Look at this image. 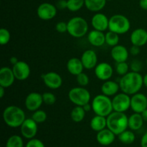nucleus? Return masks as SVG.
I'll return each instance as SVG.
<instances>
[{
    "instance_id": "1",
    "label": "nucleus",
    "mask_w": 147,
    "mask_h": 147,
    "mask_svg": "<svg viewBox=\"0 0 147 147\" xmlns=\"http://www.w3.org/2000/svg\"><path fill=\"white\" fill-rule=\"evenodd\" d=\"M144 85V77L139 73L129 72L123 76L119 81L120 89L122 92L133 96L139 93Z\"/></svg>"
},
{
    "instance_id": "2",
    "label": "nucleus",
    "mask_w": 147,
    "mask_h": 147,
    "mask_svg": "<svg viewBox=\"0 0 147 147\" xmlns=\"http://www.w3.org/2000/svg\"><path fill=\"white\" fill-rule=\"evenodd\" d=\"M3 120L11 128L20 127L25 121L24 111L17 106H9L3 111Z\"/></svg>"
},
{
    "instance_id": "3",
    "label": "nucleus",
    "mask_w": 147,
    "mask_h": 147,
    "mask_svg": "<svg viewBox=\"0 0 147 147\" xmlns=\"http://www.w3.org/2000/svg\"><path fill=\"white\" fill-rule=\"evenodd\" d=\"M106 118L107 128L116 135H119L129 127V118L123 112L113 111Z\"/></svg>"
},
{
    "instance_id": "4",
    "label": "nucleus",
    "mask_w": 147,
    "mask_h": 147,
    "mask_svg": "<svg viewBox=\"0 0 147 147\" xmlns=\"http://www.w3.org/2000/svg\"><path fill=\"white\" fill-rule=\"evenodd\" d=\"M91 105L92 110L96 115L107 117L113 111L112 100L109 96H106L103 93L95 96L92 100Z\"/></svg>"
},
{
    "instance_id": "5",
    "label": "nucleus",
    "mask_w": 147,
    "mask_h": 147,
    "mask_svg": "<svg viewBox=\"0 0 147 147\" xmlns=\"http://www.w3.org/2000/svg\"><path fill=\"white\" fill-rule=\"evenodd\" d=\"M88 31V24L84 18L75 17L67 22V32L76 38H80L86 35Z\"/></svg>"
},
{
    "instance_id": "6",
    "label": "nucleus",
    "mask_w": 147,
    "mask_h": 147,
    "mask_svg": "<svg viewBox=\"0 0 147 147\" xmlns=\"http://www.w3.org/2000/svg\"><path fill=\"white\" fill-rule=\"evenodd\" d=\"M131 27L129 19L123 14H114L109 19V30L119 34L127 32Z\"/></svg>"
},
{
    "instance_id": "7",
    "label": "nucleus",
    "mask_w": 147,
    "mask_h": 147,
    "mask_svg": "<svg viewBox=\"0 0 147 147\" xmlns=\"http://www.w3.org/2000/svg\"><path fill=\"white\" fill-rule=\"evenodd\" d=\"M69 100L76 106H83L90 100V93L85 87L79 86L70 89L68 93Z\"/></svg>"
},
{
    "instance_id": "8",
    "label": "nucleus",
    "mask_w": 147,
    "mask_h": 147,
    "mask_svg": "<svg viewBox=\"0 0 147 147\" xmlns=\"http://www.w3.org/2000/svg\"><path fill=\"white\" fill-rule=\"evenodd\" d=\"M112 105L114 111L125 113L131 108L130 96L123 92L116 94L112 99Z\"/></svg>"
},
{
    "instance_id": "9",
    "label": "nucleus",
    "mask_w": 147,
    "mask_h": 147,
    "mask_svg": "<svg viewBox=\"0 0 147 147\" xmlns=\"http://www.w3.org/2000/svg\"><path fill=\"white\" fill-rule=\"evenodd\" d=\"M57 9L56 6L50 3H42L37 9V16L42 20H50L54 18L57 14Z\"/></svg>"
},
{
    "instance_id": "10",
    "label": "nucleus",
    "mask_w": 147,
    "mask_h": 147,
    "mask_svg": "<svg viewBox=\"0 0 147 147\" xmlns=\"http://www.w3.org/2000/svg\"><path fill=\"white\" fill-rule=\"evenodd\" d=\"M37 123L32 119H26L20 126V131L23 137L27 139L34 138L37 133Z\"/></svg>"
},
{
    "instance_id": "11",
    "label": "nucleus",
    "mask_w": 147,
    "mask_h": 147,
    "mask_svg": "<svg viewBox=\"0 0 147 147\" xmlns=\"http://www.w3.org/2000/svg\"><path fill=\"white\" fill-rule=\"evenodd\" d=\"M43 83L50 89H57L63 85L62 77L55 72H48L42 75Z\"/></svg>"
},
{
    "instance_id": "12",
    "label": "nucleus",
    "mask_w": 147,
    "mask_h": 147,
    "mask_svg": "<svg viewBox=\"0 0 147 147\" xmlns=\"http://www.w3.org/2000/svg\"><path fill=\"white\" fill-rule=\"evenodd\" d=\"M131 109L134 113H141L147 109V97L144 94L137 93L131 97Z\"/></svg>"
},
{
    "instance_id": "13",
    "label": "nucleus",
    "mask_w": 147,
    "mask_h": 147,
    "mask_svg": "<svg viewBox=\"0 0 147 147\" xmlns=\"http://www.w3.org/2000/svg\"><path fill=\"white\" fill-rule=\"evenodd\" d=\"M42 103V95L37 92H32L29 93L26 97L25 102H24L26 109L33 112L40 109Z\"/></svg>"
},
{
    "instance_id": "14",
    "label": "nucleus",
    "mask_w": 147,
    "mask_h": 147,
    "mask_svg": "<svg viewBox=\"0 0 147 147\" xmlns=\"http://www.w3.org/2000/svg\"><path fill=\"white\" fill-rule=\"evenodd\" d=\"M94 69L95 75L100 80L106 81L109 80L113 76V69L112 66L108 63L103 62L98 63Z\"/></svg>"
},
{
    "instance_id": "15",
    "label": "nucleus",
    "mask_w": 147,
    "mask_h": 147,
    "mask_svg": "<svg viewBox=\"0 0 147 147\" xmlns=\"http://www.w3.org/2000/svg\"><path fill=\"white\" fill-rule=\"evenodd\" d=\"M12 68L14 76L18 80H25L30 75V65L24 61H20L13 65Z\"/></svg>"
},
{
    "instance_id": "16",
    "label": "nucleus",
    "mask_w": 147,
    "mask_h": 147,
    "mask_svg": "<svg viewBox=\"0 0 147 147\" xmlns=\"http://www.w3.org/2000/svg\"><path fill=\"white\" fill-rule=\"evenodd\" d=\"M12 68L9 67H2L0 70V86L7 88L11 86L15 80Z\"/></svg>"
},
{
    "instance_id": "17",
    "label": "nucleus",
    "mask_w": 147,
    "mask_h": 147,
    "mask_svg": "<svg viewBox=\"0 0 147 147\" xmlns=\"http://www.w3.org/2000/svg\"><path fill=\"white\" fill-rule=\"evenodd\" d=\"M91 24L94 30L104 32L109 29V19L103 13H96L92 17Z\"/></svg>"
},
{
    "instance_id": "18",
    "label": "nucleus",
    "mask_w": 147,
    "mask_h": 147,
    "mask_svg": "<svg viewBox=\"0 0 147 147\" xmlns=\"http://www.w3.org/2000/svg\"><path fill=\"white\" fill-rule=\"evenodd\" d=\"M82 63H83L84 68L87 70H91L95 68L98 65V56L95 51L92 50H86L82 54L81 56Z\"/></svg>"
},
{
    "instance_id": "19",
    "label": "nucleus",
    "mask_w": 147,
    "mask_h": 147,
    "mask_svg": "<svg viewBox=\"0 0 147 147\" xmlns=\"http://www.w3.org/2000/svg\"><path fill=\"white\" fill-rule=\"evenodd\" d=\"M111 55L114 61L116 63L126 62L129 58V50H127L125 46L121 45H117L112 47L111 51Z\"/></svg>"
},
{
    "instance_id": "20",
    "label": "nucleus",
    "mask_w": 147,
    "mask_h": 147,
    "mask_svg": "<svg viewBox=\"0 0 147 147\" xmlns=\"http://www.w3.org/2000/svg\"><path fill=\"white\" fill-rule=\"evenodd\" d=\"M130 40L134 45L139 47L145 45L147 43V31L143 28L136 29L132 32Z\"/></svg>"
},
{
    "instance_id": "21",
    "label": "nucleus",
    "mask_w": 147,
    "mask_h": 147,
    "mask_svg": "<svg viewBox=\"0 0 147 147\" xmlns=\"http://www.w3.org/2000/svg\"><path fill=\"white\" fill-rule=\"evenodd\" d=\"M115 134L109 129H104L98 132L96 139L97 142L103 146H109L115 141Z\"/></svg>"
},
{
    "instance_id": "22",
    "label": "nucleus",
    "mask_w": 147,
    "mask_h": 147,
    "mask_svg": "<svg viewBox=\"0 0 147 147\" xmlns=\"http://www.w3.org/2000/svg\"><path fill=\"white\" fill-rule=\"evenodd\" d=\"M88 40L95 47H100L106 43V34L103 32L93 30L88 34Z\"/></svg>"
},
{
    "instance_id": "23",
    "label": "nucleus",
    "mask_w": 147,
    "mask_h": 147,
    "mask_svg": "<svg viewBox=\"0 0 147 147\" xmlns=\"http://www.w3.org/2000/svg\"><path fill=\"white\" fill-rule=\"evenodd\" d=\"M67 70L69 73L73 76H78L80 73H83V70L84 69L83 63L81 60L78 57H72L67 61Z\"/></svg>"
},
{
    "instance_id": "24",
    "label": "nucleus",
    "mask_w": 147,
    "mask_h": 147,
    "mask_svg": "<svg viewBox=\"0 0 147 147\" xmlns=\"http://www.w3.org/2000/svg\"><path fill=\"white\" fill-rule=\"evenodd\" d=\"M119 89H120L119 83L110 80H106L101 86L102 93L107 96H116Z\"/></svg>"
},
{
    "instance_id": "25",
    "label": "nucleus",
    "mask_w": 147,
    "mask_h": 147,
    "mask_svg": "<svg viewBox=\"0 0 147 147\" xmlns=\"http://www.w3.org/2000/svg\"><path fill=\"white\" fill-rule=\"evenodd\" d=\"M90 126L95 131H100L107 127V118L106 116L96 115L90 121Z\"/></svg>"
},
{
    "instance_id": "26",
    "label": "nucleus",
    "mask_w": 147,
    "mask_h": 147,
    "mask_svg": "<svg viewBox=\"0 0 147 147\" xmlns=\"http://www.w3.org/2000/svg\"><path fill=\"white\" fill-rule=\"evenodd\" d=\"M144 119L142 114L134 113L129 118V128L132 131H138L144 124Z\"/></svg>"
},
{
    "instance_id": "27",
    "label": "nucleus",
    "mask_w": 147,
    "mask_h": 147,
    "mask_svg": "<svg viewBox=\"0 0 147 147\" xmlns=\"http://www.w3.org/2000/svg\"><path fill=\"white\" fill-rule=\"evenodd\" d=\"M106 1V0H85V6L89 11L97 12L104 8Z\"/></svg>"
},
{
    "instance_id": "28",
    "label": "nucleus",
    "mask_w": 147,
    "mask_h": 147,
    "mask_svg": "<svg viewBox=\"0 0 147 147\" xmlns=\"http://www.w3.org/2000/svg\"><path fill=\"white\" fill-rule=\"evenodd\" d=\"M86 111L84 110L83 106H76L71 111L70 117L73 121L76 123H79L84 119L85 116H86Z\"/></svg>"
},
{
    "instance_id": "29",
    "label": "nucleus",
    "mask_w": 147,
    "mask_h": 147,
    "mask_svg": "<svg viewBox=\"0 0 147 147\" xmlns=\"http://www.w3.org/2000/svg\"><path fill=\"white\" fill-rule=\"evenodd\" d=\"M118 136H119V141L124 144H131L134 142L136 139L135 134L131 131L126 130Z\"/></svg>"
},
{
    "instance_id": "30",
    "label": "nucleus",
    "mask_w": 147,
    "mask_h": 147,
    "mask_svg": "<svg viewBox=\"0 0 147 147\" xmlns=\"http://www.w3.org/2000/svg\"><path fill=\"white\" fill-rule=\"evenodd\" d=\"M6 147H24L22 138L19 135H12L7 139Z\"/></svg>"
},
{
    "instance_id": "31",
    "label": "nucleus",
    "mask_w": 147,
    "mask_h": 147,
    "mask_svg": "<svg viewBox=\"0 0 147 147\" xmlns=\"http://www.w3.org/2000/svg\"><path fill=\"white\" fill-rule=\"evenodd\" d=\"M106 43L111 47H114L119 43V34L109 30L106 34Z\"/></svg>"
},
{
    "instance_id": "32",
    "label": "nucleus",
    "mask_w": 147,
    "mask_h": 147,
    "mask_svg": "<svg viewBox=\"0 0 147 147\" xmlns=\"http://www.w3.org/2000/svg\"><path fill=\"white\" fill-rule=\"evenodd\" d=\"M85 5V0H67V9L77 11Z\"/></svg>"
},
{
    "instance_id": "33",
    "label": "nucleus",
    "mask_w": 147,
    "mask_h": 147,
    "mask_svg": "<svg viewBox=\"0 0 147 147\" xmlns=\"http://www.w3.org/2000/svg\"><path fill=\"white\" fill-rule=\"evenodd\" d=\"M32 119L37 123H43L47 119V113L45 111L38 109V110L34 111L33 114L32 115Z\"/></svg>"
},
{
    "instance_id": "34",
    "label": "nucleus",
    "mask_w": 147,
    "mask_h": 147,
    "mask_svg": "<svg viewBox=\"0 0 147 147\" xmlns=\"http://www.w3.org/2000/svg\"><path fill=\"white\" fill-rule=\"evenodd\" d=\"M11 39V34L9 31L5 28H1L0 30V44L1 45H5Z\"/></svg>"
},
{
    "instance_id": "35",
    "label": "nucleus",
    "mask_w": 147,
    "mask_h": 147,
    "mask_svg": "<svg viewBox=\"0 0 147 147\" xmlns=\"http://www.w3.org/2000/svg\"><path fill=\"white\" fill-rule=\"evenodd\" d=\"M129 66L126 62H121V63H116V71L120 76H123L129 73Z\"/></svg>"
},
{
    "instance_id": "36",
    "label": "nucleus",
    "mask_w": 147,
    "mask_h": 147,
    "mask_svg": "<svg viewBox=\"0 0 147 147\" xmlns=\"http://www.w3.org/2000/svg\"><path fill=\"white\" fill-rule=\"evenodd\" d=\"M43 103L47 105H53L56 102V97L53 93L50 92H46L42 94Z\"/></svg>"
},
{
    "instance_id": "37",
    "label": "nucleus",
    "mask_w": 147,
    "mask_h": 147,
    "mask_svg": "<svg viewBox=\"0 0 147 147\" xmlns=\"http://www.w3.org/2000/svg\"><path fill=\"white\" fill-rule=\"evenodd\" d=\"M76 80H77L79 86H82V87H86L89 83L88 76L84 73H81L76 76Z\"/></svg>"
},
{
    "instance_id": "38",
    "label": "nucleus",
    "mask_w": 147,
    "mask_h": 147,
    "mask_svg": "<svg viewBox=\"0 0 147 147\" xmlns=\"http://www.w3.org/2000/svg\"><path fill=\"white\" fill-rule=\"evenodd\" d=\"M130 69L131 71L139 73L142 69V63L139 60H134L130 65Z\"/></svg>"
},
{
    "instance_id": "39",
    "label": "nucleus",
    "mask_w": 147,
    "mask_h": 147,
    "mask_svg": "<svg viewBox=\"0 0 147 147\" xmlns=\"http://www.w3.org/2000/svg\"><path fill=\"white\" fill-rule=\"evenodd\" d=\"M25 147H45V144H43V142L42 141H40V139H30L28 142L26 144Z\"/></svg>"
},
{
    "instance_id": "40",
    "label": "nucleus",
    "mask_w": 147,
    "mask_h": 147,
    "mask_svg": "<svg viewBox=\"0 0 147 147\" xmlns=\"http://www.w3.org/2000/svg\"><path fill=\"white\" fill-rule=\"evenodd\" d=\"M55 30L60 33H65L67 32V22H60L55 25Z\"/></svg>"
},
{
    "instance_id": "41",
    "label": "nucleus",
    "mask_w": 147,
    "mask_h": 147,
    "mask_svg": "<svg viewBox=\"0 0 147 147\" xmlns=\"http://www.w3.org/2000/svg\"><path fill=\"white\" fill-rule=\"evenodd\" d=\"M55 6L57 9L62 10L67 9V0H58Z\"/></svg>"
},
{
    "instance_id": "42",
    "label": "nucleus",
    "mask_w": 147,
    "mask_h": 147,
    "mask_svg": "<svg viewBox=\"0 0 147 147\" xmlns=\"http://www.w3.org/2000/svg\"><path fill=\"white\" fill-rule=\"evenodd\" d=\"M129 53L134 56H136L140 53V47L136 45H132L129 50Z\"/></svg>"
},
{
    "instance_id": "43",
    "label": "nucleus",
    "mask_w": 147,
    "mask_h": 147,
    "mask_svg": "<svg viewBox=\"0 0 147 147\" xmlns=\"http://www.w3.org/2000/svg\"><path fill=\"white\" fill-rule=\"evenodd\" d=\"M141 146L147 147V131L143 135L141 139Z\"/></svg>"
},
{
    "instance_id": "44",
    "label": "nucleus",
    "mask_w": 147,
    "mask_h": 147,
    "mask_svg": "<svg viewBox=\"0 0 147 147\" xmlns=\"http://www.w3.org/2000/svg\"><path fill=\"white\" fill-rule=\"evenodd\" d=\"M139 5L142 9L144 10H147V0H140Z\"/></svg>"
},
{
    "instance_id": "45",
    "label": "nucleus",
    "mask_w": 147,
    "mask_h": 147,
    "mask_svg": "<svg viewBox=\"0 0 147 147\" xmlns=\"http://www.w3.org/2000/svg\"><path fill=\"white\" fill-rule=\"evenodd\" d=\"M9 62H10V63L12 65H15L16 63H18L19 60H18V59H17V57H15V56H13V57H10Z\"/></svg>"
},
{
    "instance_id": "46",
    "label": "nucleus",
    "mask_w": 147,
    "mask_h": 147,
    "mask_svg": "<svg viewBox=\"0 0 147 147\" xmlns=\"http://www.w3.org/2000/svg\"><path fill=\"white\" fill-rule=\"evenodd\" d=\"M83 107V109H84V110L86 111V113H87V112L90 111L92 109V105H90V103H87V104L84 105Z\"/></svg>"
},
{
    "instance_id": "47",
    "label": "nucleus",
    "mask_w": 147,
    "mask_h": 147,
    "mask_svg": "<svg viewBox=\"0 0 147 147\" xmlns=\"http://www.w3.org/2000/svg\"><path fill=\"white\" fill-rule=\"evenodd\" d=\"M141 114H142V118H143L144 121L147 122V109H146V110L144 111L142 113H141Z\"/></svg>"
},
{
    "instance_id": "48",
    "label": "nucleus",
    "mask_w": 147,
    "mask_h": 147,
    "mask_svg": "<svg viewBox=\"0 0 147 147\" xmlns=\"http://www.w3.org/2000/svg\"><path fill=\"white\" fill-rule=\"evenodd\" d=\"M5 88L2 87V86H0V98H2L4 96V93H5Z\"/></svg>"
},
{
    "instance_id": "49",
    "label": "nucleus",
    "mask_w": 147,
    "mask_h": 147,
    "mask_svg": "<svg viewBox=\"0 0 147 147\" xmlns=\"http://www.w3.org/2000/svg\"><path fill=\"white\" fill-rule=\"evenodd\" d=\"M144 85L147 88V73L144 76Z\"/></svg>"
},
{
    "instance_id": "50",
    "label": "nucleus",
    "mask_w": 147,
    "mask_h": 147,
    "mask_svg": "<svg viewBox=\"0 0 147 147\" xmlns=\"http://www.w3.org/2000/svg\"><path fill=\"white\" fill-rule=\"evenodd\" d=\"M106 1H111V0H106Z\"/></svg>"
},
{
    "instance_id": "51",
    "label": "nucleus",
    "mask_w": 147,
    "mask_h": 147,
    "mask_svg": "<svg viewBox=\"0 0 147 147\" xmlns=\"http://www.w3.org/2000/svg\"><path fill=\"white\" fill-rule=\"evenodd\" d=\"M146 65H147V58H146Z\"/></svg>"
}]
</instances>
